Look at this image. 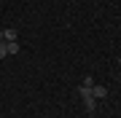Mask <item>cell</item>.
<instances>
[{"instance_id":"cell-5","label":"cell","mask_w":121,"mask_h":118,"mask_svg":"<svg viewBox=\"0 0 121 118\" xmlns=\"http://www.w3.org/2000/svg\"><path fill=\"white\" fill-rule=\"evenodd\" d=\"M0 40H3V30H0Z\"/></svg>"},{"instance_id":"cell-2","label":"cell","mask_w":121,"mask_h":118,"mask_svg":"<svg viewBox=\"0 0 121 118\" xmlns=\"http://www.w3.org/2000/svg\"><path fill=\"white\" fill-rule=\"evenodd\" d=\"M91 97H94V99H102V97H108V89L99 86V83H94V86H91Z\"/></svg>"},{"instance_id":"cell-7","label":"cell","mask_w":121,"mask_h":118,"mask_svg":"<svg viewBox=\"0 0 121 118\" xmlns=\"http://www.w3.org/2000/svg\"><path fill=\"white\" fill-rule=\"evenodd\" d=\"M118 118H121V115H118Z\"/></svg>"},{"instance_id":"cell-4","label":"cell","mask_w":121,"mask_h":118,"mask_svg":"<svg viewBox=\"0 0 121 118\" xmlns=\"http://www.w3.org/2000/svg\"><path fill=\"white\" fill-rule=\"evenodd\" d=\"M5 43H8V40H5ZM19 51V43H16V40H11V43H8V57H11V54H16Z\"/></svg>"},{"instance_id":"cell-3","label":"cell","mask_w":121,"mask_h":118,"mask_svg":"<svg viewBox=\"0 0 121 118\" xmlns=\"http://www.w3.org/2000/svg\"><path fill=\"white\" fill-rule=\"evenodd\" d=\"M3 40H16V30H13V27H8V30H3Z\"/></svg>"},{"instance_id":"cell-1","label":"cell","mask_w":121,"mask_h":118,"mask_svg":"<svg viewBox=\"0 0 121 118\" xmlns=\"http://www.w3.org/2000/svg\"><path fill=\"white\" fill-rule=\"evenodd\" d=\"M78 94H81V99H83V107H86V113H94V107H97V99L91 97V86L81 83V86H78Z\"/></svg>"},{"instance_id":"cell-6","label":"cell","mask_w":121,"mask_h":118,"mask_svg":"<svg viewBox=\"0 0 121 118\" xmlns=\"http://www.w3.org/2000/svg\"><path fill=\"white\" fill-rule=\"evenodd\" d=\"M118 65H121V57H118Z\"/></svg>"}]
</instances>
